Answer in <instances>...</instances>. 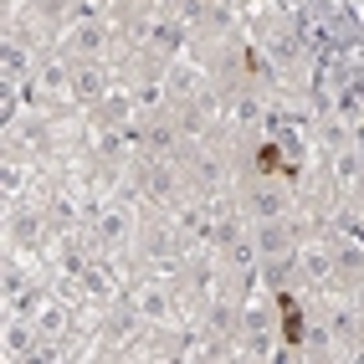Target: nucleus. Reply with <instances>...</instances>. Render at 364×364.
Returning a JSON list of instances; mask_svg holds the SVG:
<instances>
[{"mask_svg":"<svg viewBox=\"0 0 364 364\" xmlns=\"http://www.w3.org/2000/svg\"><path fill=\"white\" fill-rule=\"evenodd\" d=\"M277 308H282V333H287V344H303V313H298V303H293V293H277Z\"/></svg>","mask_w":364,"mask_h":364,"instance_id":"1","label":"nucleus"},{"mask_svg":"<svg viewBox=\"0 0 364 364\" xmlns=\"http://www.w3.org/2000/svg\"><path fill=\"white\" fill-rule=\"evenodd\" d=\"M257 169H267V175H272V169H282V154L272 149V144H267V149L257 154Z\"/></svg>","mask_w":364,"mask_h":364,"instance_id":"2","label":"nucleus"}]
</instances>
